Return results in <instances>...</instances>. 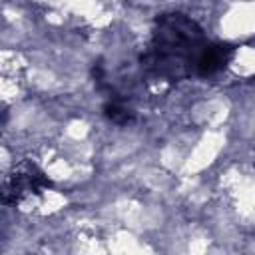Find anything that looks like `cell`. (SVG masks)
<instances>
[{
    "label": "cell",
    "instance_id": "cell-1",
    "mask_svg": "<svg viewBox=\"0 0 255 255\" xmlns=\"http://www.w3.org/2000/svg\"><path fill=\"white\" fill-rule=\"evenodd\" d=\"M50 185V179L36 167V165H30V163H24L18 167V171H14L12 179L6 183V189H4V199H8L10 195L14 199H20L22 195L26 193H36L44 187Z\"/></svg>",
    "mask_w": 255,
    "mask_h": 255
},
{
    "label": "cell",
    "instance_id": "cell-2",
    "mask_svg": "<svg viewBox=\"0 0 255 255\" xmlns=\"http://www.w3.org/2000/svg\"><path fill=\"white\" fill-rule=\"evenodd\" d=\"M231 56H233V48L229 44H209L207 42V46L203 48V52L197 58L195 74L203 76V78L215 76L227 66Z\"/></svg>",
    "mask_w": 255,
    "mask_h": 255
},
{
    "label": "cell",
    "instance_id": "cell-3",
    "mask_svg": "<svg viewBox=\"0 0 255 255\" xmlns=\"http://www.w3.org/2000/svg\"><path fill=\"white\" fill-rule=\"evenodd\" d=\"M106 116H108L114 124L124 126V124H128V122H131L133 112H131L126 104H122V102H110V104H106Z\"/></svg>",
    "mask_w": 255,
    "mask_h": 255
}]
</instances>
